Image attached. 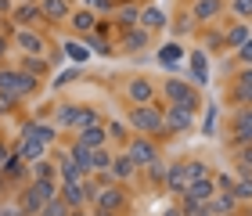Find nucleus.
Returning a JSON list of instances; mask_svg holds the SVG:
<instances>
[{
  "label": "nucleus",
  "instance_id": "obj_23",
  "mask_svg": "<svg viewBox=\"0 0 252 216\" xmlns=\"http://www.w3.org/2000/svg\"><path fill=\"white\" fill-rule=\"evenodd\" d=\"M0 173L7 177V184H18V180H26V177H32V173H29V166L22 162V155H18V152H11V158L4 162V169H0Z\"/></svg>",
  "mask_w": 252,
  "mask_h": 216
},
{
  "label": "nucleus",
  "instance_id": "obj_1",
  "mask_svg": "<svg viewBox=\"0 0 252 216\" xmlns=\"http://www.w3.org/2000/svg\"><path fill=\"white\" fill-rule=\"evenodd\" d=\"M126 123L137 133H144V137H166V108H158L155 101L152 105H133Z\"/></svg>",
  "mask_w": 252,
  "mask_h": 216
},
{
  "label": "nucleus",
  "instance_id": "obj_37",
  "mask_svg": "<svg viewBox=\"0 0 252 216\" xmlns=\"http://www.w3.org/2000/svg\"><path fill=\"white\" fill-rule=\"evenodd\" d=\"M234 198L238 202H252V173H238V180H234Z\"/></svg>",
  "mask_w": 252,
  "mask_h": 216
},
{
  "label": "nucleus",
  "instance_id": "obj_22",
  "mask_svg": "<svg viewBox=\"0 0 252 216\" xmlns=\"http://www.w3.org/2000/svg\"><path fill=\"white\" fill-rule=\"evenodd\" d=\"M54 133H58V126L40 123V119H32V123H26V126H22V137H32V141H43V144H51Z\"/></svg>",
  "mask_w": 252,
  "mask_h": 216
},
{
  "label": "nucleus",
  "instance_id": "obj_33",
  "mask_svg": "<svg viewBox=\"0 0 252 216\" xmlns=\"http://www.w3.org/2000/svg\"><path fill=\"white\" fill-rule=\"evenodd\" d=\"M72 29L90 36V32H97V22H94V11H76L72 15Z\"/></svg>",
  "mask_w": 252,
  "mask_h": 216
},
{
  "label": "nucleus",
  "instance_id": "obj_14",
  "mask_svg": "<svg viewBox=\"0 0 252 216\" xmlns=\"http://www.w3.org/2000/svg\"><path fill=\"white\" fill-rule=\"evenodd\" d=\"M15 47H22V54H36V58H43L47 40H43L40 32H32V29H15Z\"/></svg>",
  "mask_w": 252,
  "mask_h": 216
},
{
  "label": "nucleus",
  "instance_id": "obj_20",
  "mask_svg": "<svg viewBox=\"0 0 252 216\" xmlns=\"http://www.w3.org/2000/svg\"><path fill=\"white\" fill-rule=\"evenodd\" d=\"M137 26L148 29V32H158V29H166V11L162 7H141V18H137Z\"/></svg>",
  "mask_w": 252,
  "mask_h": 216
},
{
  "label": "nucleus",
  "instance_id": "obj_54",
  "mask_svg": "<svg viewBox=\"0 0 252 216\" xmlns=\"http://www.w3.org/2000/svg\"><path fill=\"white\" fill-rule=\"evenodd\" d=\"M94 216H119V213H105V209H94Z\"/></svg>",
  "mask_w": 252,
  "mask_h": 216
},
{
  "label": "nucleus",
  "instance_id": "obj_29",
  "mask_svg": "<svg viewBox=\"0 0 252 216\" xmlns=\"http://www.w3.org/2000/svg\"><path fill=\"white\" fill-rule=\"evenodd\" d=\"M18 22L22 29H29L32 22H43V15H40V4H22V7H15V15H11Z\"/></svg>",
  "mask_w": 252,
  "mask_h": 216
},
{
  "label": "nucleus",
  "instance_id": "obj_56",
  "mask_svg": "<svg viewBox=\"0 0 252 216\" xmlns=\"http://www.w3.org/2000/svg\"><path fill=\"white\" fill-rule=\"evenodd\" d=\"M234 216H238V213H234Z\"/></svg>",
  "mask_w": 252,
  "mask_h": 216
},
{
  "label": "nucleus",
  "instance_id": "obj_15",
  "mask_svg": "<svg viewBox=\"0 0 252 216\" xmlns=\"http://www.w3.org/2000/svg\"><path fill=\"white\" fill-rule=\"evenodd\" d=\"M213 195H216V180L213 177H205V180H194V184L184 191V202H194V206H205V202H213Z\"/></svg>",
  "mask_w": 252,
  "mask_h": 216
},
{
  "label": "nucleus",
  "instance_id": "obj_48",
  "mask_svg": "<svg viewBox=\"0 0 252 216\" xmlns=\"http://www.w3.org/2000/svg\"><path fill=\"white\" fill-rule=\"evenodd\" d=\"M11 112H15V101H11V97H0V116H11Z\"/></svg>",
  "mask_w": 252,
  "mask_h": 216
},
{
  "label": "nucleus",
  "instance_id": "obj_2",
  "mask_svg": "<svg viewBox=\"0 0 252 216\" xmlns=\"http://www.w3.org/2000/svg\"><path fill=\"white\" fill-rule=\"evenodd\" d=\"M162 97L169 105H184L188 112H198L202 108V94L191 79H180V76H166L162 79Z\"/></svg>",
  "mask_w": 252,
  "mask_h": 216
},
{
  "label": "nucleus",
  "instance_id": "obj_9",
  "mask_svg": "<svg viewBox=\"0 0 252 216\" xmlns=\"http://www.w3.org/2000/svg\"><path fill=\"white\" fill-rule=\"evenodd\" d=\"M126 97H130L133 105H152V101H155V79L130 76V79H126Z\"/></svg>",
  "mask_w": 252,
  "mask_h": 216
},
{
  "label": "nucleus",
  "instance_id": "obj_27",
  "mask_svg": "<svg viewBox=\"0 0 252 216\" xmlns=\"http://www.w3.org/2000/svg\"><path fill=\"white\" fill-rule=\"evenodd\" d=\"M249 36H252L249 22H234V26L223 32V40H227V51H238V47H242V43H245Z\"/></svg>",
  "mask_w": 252,
  "mask_h": 216
},
{
  "label": "nucleus",
  "instance_id": "obj_38",
  "mask_svg": "<svg viewBox=\"0 0 252 216\" xmlns=\"http://www.w3.org/2000/svg\"><path fill=\"white\" fill-rule=\"evenodd\" d=\"M22 72H29V76H43L47 72V58H36V54H26V58H22Z\"/></svg>",
  "mask_w": 252,
  "mask_h": 216
},
{
  "label": "nucleus",
  "instance_id": "obj_32",
  "mask_svg": "<svg viewBox=\"0 0 252 216\" xmlns=\"http://www.w3.org/2000/svg\"><path fill=\"white\" fill-rule=\"evenodd\" d=\"M234 173H252V141L234 144Z\"/></svg>",
  "mask_w": 252,
  "mask_h": 216
},
{
  "label": "nucleus",
  "instance_id": "obj_39",
  "mask_svg": "<svg viewBox=\"0 0 252 216\" xmlns=\"http://www.w3.org/2000/svg\"><path fill=\"white\" fill-rule=\"evenodd\" d=\"M144 173H148L152 184H166V166H162V158H155L152 166H144Z\"/></svg>",
  "mask_w": 252,
  "mask_h": 216
},
{
  "label": "nucleus",
  "instance_id": "obj_28",
  "mask_svg": "<svg viewBox=\"0 0 252 216\" xmlns=\"http://www.w3.org/2000/svg\"><path fill=\"white\" fill-rule=\"evenodd\" d=\"M191 83H194V87L209 83V65H205V51H191Z\"/></svg>",
  "mask_w": 252,
  "mask_h": 216
},
{
  "label": "nucleus",
  "instance_id": "obj_30",
  "mask_svg": "<svg viewBox=\"0 0 252 216\" xmlns=\"http://www.w3.org/2000/svg\"><path fill=\"white\" fill-rule=\"evenodd\" d=\"M76 116H79V105H58L54 108V126L58 130H72Z\"/></svg>",
  "mask_w": 252,
  "mask_h": 216
},
{
  "label": "nucleus",
  "instance_id": "obj_36",
  "mask_svg": "<svg viewBox=\"0 0 252 216\" xmlns=\"http://www.w3.org/2000/svg\"><path fill=\"white\" fill-rule=\"evenodd\" d=\"M94 123H101V116H97V108H90V105H79V116H76V123H72V130L79 133V130L94 126Z\"/></svg>",
  "mask_w": 252,
  "mask_h": 216
},
{
  "label": "nucleus",
  "instance_id": "obj_4",
  "mask_svg": "<svg viewBox=\"0 0 252 216\" xmlns=\"http://www.w3.org/2000/svg\"><path fill=\"white\" fill-rule=\"evenodd\" d=\"M51 198H58V180H29L18 206H22L26 216H40V209L47 206Z\"/></svg>",
  "mask_w": 252,
  "mask_h": 216
},
{
  "label": "nucleus",
  "instance_id": "obj_17",
  "mask_svg": "<svg viewBox=\"0 0 252 216\" xmlns=\"http://www.w3.org/2000/svg\"><path fill=\"white\" fill-rule=\"evenodd\" d=\"M94 152H97V148H87L83 141H72V144H68V155H72V162L83 169L87 177H94Z\"/></svg>",
  "mask_w": 252,
  "mask_h": 216
},
{
  "label": "nucleus",
  "instance_id": "obj_21",
  "mask_svg": "<svg viewBox=\"0 0 252 216\" xmlns=\"http://www.w3.org/2000/svg\"><path fill=\"white\" fill-rule=\"evenodd\" d=\"M238 206H242V202H238V198L231 195V191H216L213 202H209L213 216H234V213H238Z\"/></svg>",
  "mask_w": 252,
  "mask_h": 216
},
{
  "label": "nucleus",
  "instance_id": "obj_52",
  "mask_svg": "<svg viewBox=\"0 0 252 216\" xmlns=\"http://www.w3.org/2000/svg\"><path fill=\"white\" fill-rule=\"evenodd\" d=\"M4 54H7V36L0 32V62H4Z\"/></svg>",
  "mask_w": 252,
  "mask_h": 216
},
{
  "label": "nucleus",
  "instance_id": "obj_47",
  "mask_svg": "<svg viewBox=\"0 0 252 216\" xmlns=\"http://www.w3.org/2000/svg\"><path fill=\"white\" fill-rule=\"evenodd\" d=\"M76 79V69H68V72H62L58 79H54V87H65V83H72Z\"/></svg>",
  "mask_w": 252,
  "mask_h": 216
},
{
  "label": "nucleus",
  "instance_id": "obj_5",
  "mask_svg": "<svg viewBox=\"0 0 252 216\" xmlns=\"http://www.w3.org/2000/svg\"><path fill=\"white\" fill-rule=\"evenodd\" d=\"M94 209H105V213H123L126 206H130V191H126V184H105V187H97V195L94 202H90Z\"/></svg>",
  "mask_w": 252,
  "mask_h": 216
},
{
  "label": "nucleus",
  "instance_id": "obj_7",
  "mask_svg": "<svg viewBox=\"0 0 252 216\" xmlns=\"http://www.w3.org/2000/svg\"><path fill=\"white\" fill-rule=\"evenodd\" d=\"M227 133L234 144H249L252 141V108H234L227 119Z\"/></svg>",
  "mask_w": 252,
  "mask_h": 216
},
{
  "label": "nucleus",
  "instance_id": "obj_25",
  "mask_svg": "<svg viewBox=\"0 0 252 216\" xmlns=\"http://www.w3.org/2000/svg\"><path fill=\"white\" fill-rule=\"evenodd\" d=\"M83 177H87V173H83V169H79V166L72 162V155L65 152V155L58 158V180H62V184H79Z\"/></svg>",
  "mask_w": 252,
  "mask_h": 216
},
{
  "label": "nucleus",
  "instance_id": "obj_34",
  "mask_svg": "<svg viewBox=\"0 0 252 216\" xmlns=\"http://www.w3.org/2000/svg\"><path fill=\"white\" fill-rule=\"evenodd\" d=\"M32 180H54V173H58V162H51V158H40V162L29 166Z\"/></svg>",
  "mask_w": 252,
  "mask_h": 216
},
{
  "label": "nucleus",
  "instance_id": "obj_50",
  "mask_svg": "<svg viewBox=\"0 0 252 216\" xmlns=\"http://www.w3.org/2000/svg\"><path fill=\"white\" fill-rule=\"evenodd\" d=\"M7 158H11V152H7V144L0 141V169H4V162H7Z\"/></svg>",
  "mask_w": 252,
  "mask_h": 216
},
{
  "label": "nucleus",
  "instance_id": "obj_41",
  "mask_svg": "<svg viewBox=\"0 0 252 216\" xmlns=\"http://www.w3.org/2000/svg\"><path fill=\"white\" fill-rule=\"evenodd\" d=\"M180 54H184V51H180L177 43H166V47L158 51V62H162V65H177V62H180Z\"/></svg>",
  "mask_w": 252,
  "mask_h": 216
},
{
  "label": "nucleus",
  "instance_id": "obj_11",
  "mask_svg": "<svg viewBox=\"0 0 252 216\" xmlns=\"http://www.w3.org/2000/svg\"><path fill=\"white\" fill-rule=\"evenodd\" d=\"M231 101L238 108H252V69H242L231 83Z\"/></svg>",
  "mask_w": 252,
  "mask_h": 216
},
{
  "label": "nucleus",
  "instance_id": "obj_8",
  "mask_svg": "<svg viewBox=\"0 0 252 216\" xmlns=\"http://www.w3.org/2000/svg\"><path fill=\"white\" fill-rule=\"evenodd\" d=\"M194 126V112H188L184 105H166V137H180Z\"/></svg>",
  "mask_w": 252,
  "mask_h": 216
},
{
  "label": "nucleus",
  "instance_id": "obj_46",
  "mask_svg": "<svg viewBox=\"0 0 252 216\" xmlns=\"http://www.w3.org/2000/svg\"><path fill=\"white\" fill-rule=\"evenodd\" d=\"M87 47H90V51H97V54H112V43H108V40H101L97 32H90V36H87Z\"/></svg>",
  "mask_w": 252,
  "mask_h": 216
},
{
  "label": "nucleus",
  "instance_id": "obj_35",
  "mask_svg": "<svg viewBox=\"0 0 252 216\" xmlns=\"http://www.w3.org/2000/svg\"><path fill=\"white\" fill-rule=\"evenodd\" d=\"M62 51H65L76 65H83V62L90 58V47H87V43H79V40H65V43H62Z\"/></svg>",
  "mask_w": 252,
  "mask_h": 216
},
{
  "label": "nucleus",
  "instance_id": "obj_40",
  "mask_svg": "<svg viewBox=\"0 0 252 216\" xmlns=\"http://www.w3.org/2000/svg\"><path fill=\"white\" fill-rule=\"evenodd\" d=\"M188 173H191V184H194V180H205V177H209V166H205L202 158H188Z\"/></svg>",
  "mask_w": 252,
  "mask_h": 216
},
{
  "label": "nucleus",
  "instance_id": "obj_10",
  "mask_svg": "<svg viewBox=\"0 0 252 216\" xmlns=\"http://www.w3.org/2000/svg\"><path fill=\"white\" fill-rule=\"evenodd\" d=\"M166 187L173 191V195H184V191L191 187V173H188V162H184V158H177V162L166 166Z\"/></svg>",
  "mask_w": 252,
  "mask_h": 216
},
{
  "label": "nucleus",
  "instance_id": "obj_43",
  "mask_svg": "<svg viewBox=\"0 0 252 216\" xmlns=\"http://www.w3.org/2000/svg\"><path fill=\"white\" fill-rule=\"evenodd\" d=\"M40 216H68V206H65L62 198H51L47 206L40 209Z\"/></svg>",
  "mask_w": 252,
  "mask_h": 216
},
{
  "label": "nucleus",
  "instance_id": "obj_16",
  "mask_svg": "<svg viewBox=\"0 0 252 216\" xmlns=\"http://www.w3.org/2000/svg\"><path fill=\"white\" fill-rule=\"evenodd\" d=\"M15 152L22 155V162L32 166V162H40V158H47V144L43 141H32V137H18V148Z\"/></svg>",
  "mask_w": 252,
  "mask_h": 216
},
{
  "label": "nucleus",
  "instance_id": "obj_18",
  "mask_svg": "<svg viewBox=\"0 0 252 216\" xmlns=\"http://www.w3.org/2000/svg\"><path fill=\"white\" fill-rule=\"evenodd\" d=\"M58 198L65 202L68 209L90 206V198H87V191H83V180H79V184H58Z\"/></svg>",
  "mask_w": 252,
  "mask_h": 216
},
{
  "label": "nucleus",
  "instance_id": "obj_26",
  "mask_svg": "<svg viewBox=\"0 0 252 216\" xmlns=\"http://www.w3.org/2000/svg\"><path fill=\"white\" fill-rule=\"evenodd\" d=\"M43 22H65L68 18V0H40Z\"/></svg>",
  "mask_w": 252,
  "mask_h": 216
},
{
  "label": "nucleus",
  "instance_id": "obj_55",
  "mask_svg": "<svg viewBox=\"0 0 252 216\" xmlns=\"http://www.w3.org/2000/svg\"><path fill=\"white\" fill-rule=\"evenodd\" d=\"M22 4H40V0H22Z\"/></svg>",
  "mask_w": 252,
  "mask_h": 216
},
{
  "label": "nucleus",
  "instance_id": "obj_49",
  "mask_svg": "<svg viewBox=\"0 0 252 216\" xmlns=\"http://www.w3.org/2000/svg\"><path fill=\"white\" fill-rule=\"evenodd\" d=\"M68 216H94V209H87V206H79V209H68Z\"/></svg>",
  "mask_w": 252,
  "mask_h": 216
},
{
  "label": "nucleus",
  "instance_id": "obj_51",
  "mask_svg": "<svg viewBox=\"0 0 252 216\" xmlns=\"http://www.w3.org/2000/svg\"><path fill=\"white\" fill-rule=\"evenodd\" d=\"M162 216H184V209H180V206H169V209H162Z\"/></svg>",
  "mask_w": 252,
  "mask_h": 216
},
{
  "label": "nucleus",
  "instance_id": "obj_53",
  "mask_svg": "<svg viewBox=\"0 0 252 216\" xmlns=\"http://www.w3.org/2000/svg\"><path fill=\"white\" fill-rule=\"evenodd\" d=\"M4 191H7V177L0 173V198H4Z\"/></svg>",
  "mask_w": 252,
  "mask_h": 216
},
{
  "label": "nucleus",
  "instance_id": "obj_6",
  "mask_svg": "<svg viewBox=\"0 0 252 216\" xmlns=\"http://www.w3.org/2000/svg\"><path fill=\"white\" fill-rule=\"evenodd\" d=\"M126 155L137 162V169H144V166H152L155 158H158V148H155V137H130V144H126Z\"/></svg>",
  "mask_w": 252,
  "mask_h": 216
},
{
  "label": "nucleus",
  "instance_id": "obj_31",
  "mask_svg": "<svg viewBox=\"0 0 252 216\" xmlns=\"http://www.w3.org/2000/svg\"><path fill=\"white\" fill-rule=\"evenodd\" d=\"M137 18H141V7H133V4H126V7H116V26H119V32L133 29V26H137Z\"/></svg>",
  "mask_w": 252,
  "mask_h": 216
},
{
  "label": "nucleus",
  "instance_id": "obj_19",
  "mask_svg": "<svg viewBox=\"0 0 252 216\" xmlns=\"http://www.w3.org/2000/svg\"><path fill=\"white\" fill-rule=\"evenodd\" d=\"M220 11H223V0H194L188 15H191L194 22H213Z\"/></svg>",
  "mask_w": 252,
  "mask_h": 216
},
{
  "label": "nucleus",
  "instance_id": "obj_13",
  "mask_svg": "<svg viewBox=\"0 0 252 216\" xmlns=\"http://www.w3.org/2000/svg\"><path fill=\"white\" fill-rule=\"evenodd\" d=\"M148 43H152V32L141 29V26H133V29H126V32H123L119 51H126V54H141V51H148Z\"/></svg>",
  "mask_w": 252,
  "mask_h": 216
},
{
  "label": "nucleus",
  "instance_id": "obj_12",
  "mask_svg": "<svg viewBox=\"0 0 252 216\" xmlns=\"http://www.w3.org/2000/svg\"><path fill=\"white\" fill-rule=\"evenodd\" d=\"M133 173H137V162H133V158H130V155H126V148H123V152H119V155H112V166H108V177H112V180H116V184H130V180H133Z\"/></svg>",
  "mask_w": 252,
  "mask_h": 216
},
{
  "label": "nucleus",
  "instance_id": "obj_45",
  "mask_svg": "<svg viewBox=\"0 0 252 216\" xmlns=\"http://www.w3.org/2000/svg\"><path fill=\"white\" fill-rule=\"evenodd\" d=\"M231 11L238 15V22H249L252 18V0H231Z\"/></svg>",
  "mask_w": 252,
  "mask_h": 216
},
{
  "label": "nucleus",
  "instance_id": "obj_24",
  "mask_svg": "<svg viewBox=\"0 0 252 216\" xmlns=\"http://www.w3.org/2000/svg\"><path fill=\"white\" fill-rule=\"evenodd\" d=\"M76 141H83L87 148H105V144H108V130H105V123H94V126L79 130V133H76Z\"/></svg>",
  "mask_w": 252,
  "mask_h": 216
},
{
  "label": "nucleus",
  "instance_id": "obj_3",
  "mask_svg": "<svg viewBox=\"0 0 252 216\" xmlns=\"http://www.w3.org/2000/svg\"><path fill=\"white\" fill-rule=\"evenodd\" d=\"M36 87H40L36 76H29V72H22V69H0V97H11L15 105H18L22 97L36 94Z\"/></svg>",
  "mask_w": 252,
  "mask_h": 216
},
{
  "label": "nucleus",
  "instance_id": "obj_42",
  "mask_svg": "<svg viewBox=\"0 0 252 216\" xmlns=\"http://www.w3.org/2000/svg\"><path fill=\"white\" fill-rule=\"evenodd\" d=\"M234 58H238V65H242V69H252V36L234 51Z\"/></svg>",
  "mask_w": 252,
  "mask_h": 216
},
{
  "label": "nucleus",
  "instance_id": "obj_44",
  "mask_svg": "<svg viewBox=\"0 0 252 216\" xmlns=\"http://www.w3.org/2000/svg\"><path fill=\"white\" fill-rule=\"evenodd\" d=\"M105 130H108V141L130 144V137H126V126H123V123H105Z\"/></svg>",
  "mask_w": 252,
  "mask_h": 216
}]
</instances>
